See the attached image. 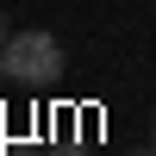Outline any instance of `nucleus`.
<instances>
[{
  "label": "nucleus",
  "instance_id": "f03ea898",
  "mask_svg": "<svg viewBox=\"0 0 156 156\" xmlns=\"http://www.w3.org/2000/svg\"><path fill=\"white\" fill-rule=\"evenodd\" d=\"M6 37H12V25H6V12H0V50H6Z\"/></svg>",
  "mask_w": 156,
  "mask_h": 156
},
{
  "label": "nucleus",
  "instance_id": "423d86ee",
  "mask_svg": "<svg viewBox=\"0 0 156 156\" xmlns=\"http://www.w3.org/2000/svg\"><path fill=\"white\" fill-rule=\"evenodd\" d=\"M150 137H156V125H150Z\"/></svg>",
  "mask_w": 156,
  "mask_h": 156
},
{
  "label": "nucleus",
  "instance_id": "f257e3e1",
  "mask_svg": "<svg viewBox=\"0 0 156 156\" xmlns=\"http://www.w3.org/2000/svg\"><path fill=\"white\" fill-rule=\"evenodd\" d=\"M6 81H19V87H56L62 81V44L50 31H12L6 37Z\"/></svg>",
  "mask_w": 156,
  "mask_h": 156
},
{
  "label": "nucleus",
  "instance_id": "7ed1b4c3",
  "mask_svg": "<svg viewBox=\"0 0 156 156\" xmlns=\"http://www.w3.org/2000/svg\"><path fill=\"white\" fill-rule=\"evenodd\" d=\"M131 156H156V137H150V144H144V150H131Z\"/></svg>",
  "mask_w": 156,
  "mask_h": 156
},
{
  "label": "nucleus",
  "instance_id": "20e7f679",
  "mask_svg": "<svg viewBox=\"0 0 156 156\" xmlns=\"http://www.w3.org/2000/svg\"><path fill=\"white\" fill-rule=\"evenodd\" d=\"M0 81H6V50H0Z\"/></svg>",
  "mask_w": 156,
  "mask_h": 156
},
{
  "label": "nucleus",
  "instance_id": "39448f33",
  "mask_svg": "<svg viewBox=\"0 0 156 156\" xmlns=\"http://www.w3.org/2000/svg\"><path fill=\"white\" fill-rule=\"evenodd\" d=\"M50 156H75V150H50Z\"/></svg>",
  "mask_w": 156,
  "mask_h": 156
}]
</instances>
